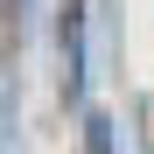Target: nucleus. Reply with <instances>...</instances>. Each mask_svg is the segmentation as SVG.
<instances>
[{"instance_id": "nucleus-1", "label": "nucleus", "mask_w": 154, "mask_h": 154, "mask_svg": "<svg viewBox=\"0 0 154 154\" xmlns=\"http://www.w3.org/2000/svg\"><path fill=\"white\" fill-rule=\"evenodd\" d=\"M14 7H21V0H0V14H14Z\"/></svg>"}]
</instances>
